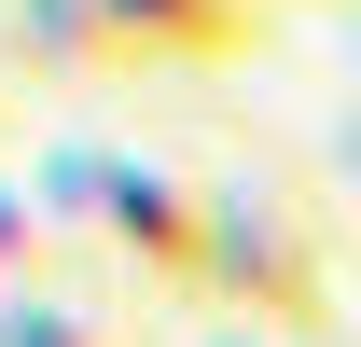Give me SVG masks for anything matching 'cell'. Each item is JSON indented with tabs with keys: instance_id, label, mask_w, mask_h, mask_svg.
<instances>
[{
	"instance_id": "1",
	"label": "cell",
	"mask_w": 361,
	"mask_h": 347,
	"mask_svg": "<svg viewBox=\"0 0 361 347\" xmlns=\"http://www.w3.org/2000/svg\"><path fill=\"white\" fill-rule=\"evenodd\" d=\"M195 305H223L236 334L264 347H319L348 305H334V250L292 195H209V250H195Z\"/></svg>"
},
{
	"instance_id": "2",
	"label": "cell",
	"mask_w": 361,
	"mask_h": 347,
	"mask_svg": "<svg viewBox=\"0 0 361 347\" xmlns=\"http://www.w3.org/2000/svg\"><path fill=\"white\" fill-rule=\"evenodd\" d=\"M42 195H56V222H84L111 264H139V292H195V250H209V181L153 167V153H56Z\"/></svg>"
},
{
	"instance_id": "3",
	"label": "cell",
	"mask_w": 361,
	"mask_h": 347,
	"mask_svg": "<svg viewBox=\"0 0 361 347\" xmlns=\"http://www.w3.org/2000/svg\"><path fill=\"white\" fill-rule=\"evenodd\" d=\"M126 70H236L264 42V0H97Z\"/></svg>"
},
{
	"instance_id": "4",
	"label": "cell",
	"mask_w": 361,
	"mask_h": 347,
	"mask_svg": "<svg viewBox=\"0 0 361 347\" xmlns=\"http://www.w3.org/2000/svg\"><path fill=\"white\" fill-rule=\"evenodd\" d=\"M14 42L42 56V70H84V84L126 70V42H111V14H97V0H14Z\"/></svg>"
},
{
	"instance_id": "5",
	"label": "cell",
	"mask_w": 361,
	"mask_h": 347,
	"mask_svg": "<svg viewBox=\"0 0 361 347\" xmlns=\"http://www.w3.org/2000/svg\"><path fill=\"white\" fill-rule=\"evenodd\" d=\"M0 278H28V292H70V250H56V195H28V181H0Z\"/></svg>"
},
{
	"instance_id": "6",
	"label": "cell",
	"mask_w": 361,
	"mask_h": 347,
	"mask_svg": "<svg viewBox=\"0 0 361 347\" xmlns=\"http://www.w3.org/2000/svg\"><path fill=\"white\" fill-rule=\"evenodd\" d=\"M0 347H111L84 292H28V278H0Z\"/></svg>"
},
{
	"instance_id": "7",
	"label": "cell",
	"mask_w": 361,
	"mask_h": 347,
	"mask_svg": "<svg viewBox=\"0 0 361 347\" xmlns=\"http://www.w3.org/2000/svg\"><path fill=\"white\" fill-rule=\"evenodd\" d=\"M209 347H264V334H236V319H223V334H209Z\"/></svg>"
},
{
	"instance_id": "8",
	"label": "cell",
	"mask_w": 361,
	"mask_h": 347,
	"mask_svg": "<svg viewBox=\"0 0 361 347\" xmlns=\"http://www.w3.org/2000/svg\"><path fill=\"white\" fill-rule=\"evenodd\" d=\"M348 181H361V126H348Z\"/></svg>"
}]
</instances>
